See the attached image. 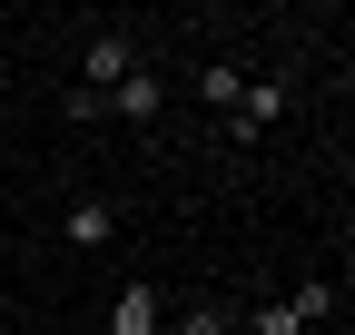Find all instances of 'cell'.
I'll use <instances>...</instances> for the list:
<instances>
[{
  "label": "cell",
  "instance_id": "5",
  "mask_svg": "<svg viewBox=\"0 0 355 335\" xmlns=\"http://www.w3.org/2000/svg\"><path fill=\"white\" fill-rule=\"evenodd\" d=\"M109 335H158V286H119V306H109Z\"/></svg>",
  "mask_w": 355,
  "mask_h": 335
},
{
  "label": "cell",
  "instance_id": "7",
  "mask_svg": "<svg viewBox=\"0 0 355 335\" xmlns=\"http://www.w3.org/2000/svg\"><path fill=\"white\" fill-rule=\"evenodd\" d=\"M286 306H296V325H326V316H336V286L316 276V286H296V296H286Z\"/></svg>",
  "mask_w": 355,
  "mask_h": 335
},
{
  "label": "cell",
  "instance_id": "1",
  "mask_svg": "<svg viewBox=\"0 0 355 335\" xmlns=\"http://www.w3.org/2000/svg\"><path fill=\"white\" fill-rule=\"evenodd\" d=\"M99 109H109V118H128V129H139V118H158V109H168V79H158V69L139 60V69H128V79H119V89H109Z\"/></svg>",
  "mask_w": 355,
  "mask_h": 335
},
{
  "label": "cell",
  "instance_id": "2",
  "mask_svg": "<svg viewBox=\"0 0 355 335\" xmlns=\"http://www.w3.org/2000/svg\"><path fill=\"white\" fill-rule=\"evenodd\" d=\"M128 69H139V39H128V30H99V39H89V79H79V89H99V99H109Z\"/></svg>",
  "mask_w": 355,
  "mask_h": 335
},
{
  "label": "cell",
  "instance_id": "8",
  "mask_svg": "<svg viewBox=\"0 0 355 335\" xmlns=\"http://www.w3.org/2000/svg\"><path fill=\"white\" fill-rule=\"evenodd\" d=\"M227 325H237L227 306H188V316H178V335H227Z\"/></svg>",
  "mask_w": 355,
  "mask_h": 335
},
{
  "label": "cell",
  "instance_id": "3",
  "mask_svg": "<svg viewBox=\"0 0 355 335\" xmlns=\"http://www.w3.org/2000/svg\"><path fill=\"white\" fill-rule=\"evenodd\" d=\"M277 118H286V89H277V79H247L237 109H227V129H237V138H257V129H277Z\"/></svg>",
  "mask_w": 355,
  "mask_h": 335
},
{
  "label": "cell",
  "instance_id": "4",
  "mask_svg": "<svg viewBox=\"0 0 355 335\" xmlns=\"http://www.w3.org/2000/svg\"><path fill=\"white\" fill-rule=\"evenodd\" d=\"M60 237H69V246H109V237H119V207H109V197H79L69 217H60Z\"/></svg>",
  "mask_w": 355,
  "mask_h": 335
},
{
  "label": "cell",
  "instance_id": "9",
  "mask_svg": "<svg viewBox=\"0 0 355 335\" xmlns=\"http://www.w3.org/2000/svg\"><path fill=\"white\" fill-rule=\"evenodd\" d=\"M257 335H306V325H296V306H257Z\"/></svg>",
  "mask_w": 355,
  "mask_h": 335
},
{
  "label": "cell",
  "instance_id": "6",
  "mask_svg": "<svg viewBox=\"0 0 355 335\" xmlns=\"http://www.w3.org/2000/svg\"><path fill=\"white\" fill-rule=\"evenodd\" d=\"M237 89H247V79H237L227 60H207V69H198V99H207V109H237Z\"/></svg>",
  "mask_w": 355,
  "mask_h": 335
}]
</instances>
